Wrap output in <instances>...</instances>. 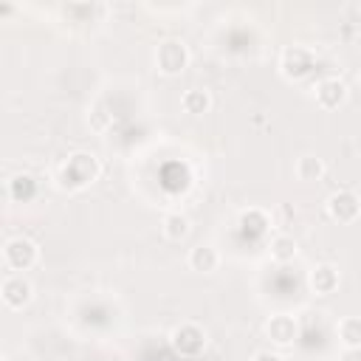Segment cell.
Segmentation results:
<instances>
[{
	"instance_id": "obj_17",
	"label": "cell",
	"mask_w": 361,
	"mask_h": 361,
	"mask_svg": "<svg viewBox=\"0 0 361 361\" xmlns=\"http://www.w3.org/2000/svg\"><path fill=\"white\" fill-rule=\"evenodd\" d=\"M8 192L14 200H28L37 195V180L31 175H17L11 183H8Z\"/></svg>"
},
{
	"instance_id": "obj_6",
	"label": "cell",
	"mask_w": 361,
	"mask_h": 361,
	"mask_svg": "<svg viewBox=\"0 0 361 361\" xmlns=\"http://www.w3.org/2000/svg\"><path fill=\"white\" fill-rule=\"evenodd\" d=\"M327 214L336 220V223H353L358 220L361 214V197L350 189H338L327 197Z\"/></svg>"
},
{
	"instance_id": "obj_15",
	"label": "cell",
	"mask_w": 361,
	"mask_h": 361,
	"mask_svg": "<svg viewBox=\"0 0 361 361\" xmlns=\"http://www.w3.org/2000/svg\"><path fill=\"white\" fill-rule=\"evenodd\" d=\"M299 180H322L324 178V161L319 155H302L293 166Z\"/></svg>"
},
{
	"instance_id": "obj_10",
	"label": "cell",
	"mask_w": 361,
	"mask_h": 361,
	"mask_svg": "<svg viewBox=\"0 0 361 361\" xmlns=\"http://www.w3.org/2000/svg\"><path fill=\"white\" fill-rule=\"evenodd\" d=\"M296 319L293 316H288V313H276V316H271L268 319V324H265V333H268V338L274 341V344H290L293 338H296Z\"/></svg>"
},
{
	"instance_id": "obj_11",
	"label": "cell",
	"mask_w": 361,
	"mask_h": 361,
	"mask_svg": "<svg viewBox=\"0 0 361 361\" xmlns=\"http://www.w3.org/2000/svg\"><path fill=\"white\" fill-rule=\"evenodd\" d=\"M217 265H220V254L214 245H195L189 251V268L192 271L212 274V271H217Z\"/></svg>"
},
{
	"instance_id": "obj_8",
	"label": "cell",
	"mask_w": 361,
	"mask_h": 361,
	"mask_svg": "<svg viewBox=\"0 0 361 361\" xmlns=\"http://www.w3.org/2000/svg\"><path fill=\"white\" fill-rule=\"evenodd\" d=\"M344 99H347V85L341 79L330 76V79H322L316 85V102H319V107L336 110L338 104H344Z\"/></svg>"
},
{
	"instance_id": "obj_18",
	"label": "cell",
	"mask_w": 361,
	"mask_h": 361,
	"mask_svg": "<svg viewBox=\"0 0 361 361\" xmlns=\"http://www.w3.org/2000/svg\"><path fill=\"white\" fill-rule=\"evenodd\" d=\"M251 361H282V355L279 353H271V350H259V353H254Z\"/></svg>"
},
{
	"instance_id": "obj_13",
	"label": "cell",
	"mask_w": 361,
	"mask_h": 361,
	"mask_svg": "<svg viewBox=\"0 0 361 361\" xmlns=\"http://www.w3.org/2000/svg\"><path fill=\"white\" fill-rule=\"evenodd\" d=\"M164 234H166V240H172V243H180V240H186L189 237V231H192V226H189V217L186 214H180V212H169L166 217H164Z\"/></svg>"
},
{
	"instance_id": "obj_16",
	"label": "cell",
	"mask_w": 361,
	"mask_h": 361,
	"mask_svg": "<svg viewBox=\"0 0 361 361\" xmlns=\"http://www.w3.org/2000/svg\"><path fill=\"white\" fill-rule=\"evenodd\" d=\"M268 251H271V257H274L276 262H290V259L296 257L299 245H296V240H293L290 234H276V237H271Z\"/></svg>"
},
{
	"instance_id": "obj_4",
	"label": "cell",
	"mask_w": 361,
	"mask_h": 361,
	"mask_svg": "<svg viewBox=\"0 0 361 361\" xmlns=\"http://www.w3.org/2000/svg\"><path fill=\"white\" fill-rule=\"evenodd\" d=\"M313 68H316V56H313L307 48H302V45H290V48H285V51H282L279 71H282V76H285V79L299 82V79H305Z\"/></svg>"
},
{
	"instance_id": "obj_14",
	"label": "cell",
	"mask_w": 361,
	"mask_h": 361,
	"mask_svg": "<svg viewBox=\"0 0 361 361\" xmlns=\"http://www.w3.org/2000/svg\"><path fill=\"white\" fill-rule=\"evenodd\" d=\"M180 107H183L186 113H192V116H200V113H206V110L212 107V96H209V90H203V87H192V90H186V93L180 96Z\"/></svg>"
},
{
	"instance_id": "obj_19",
	"label": "cell",
	"mask_w": 361,
	"mask_h": 361,
	"mask_svg": "<svg viewBox=\"0 0 361 361\" xmlns=\"http://www.w3.org/2000/svg\"><path fill=\"white\" fill-rule=\"evenodd\" d=\"M358 85H361V73H358Z\"/></svg>"
},
{
	"instance_id": "obj_1",
	"label": "cell",
	"mask_w": 361,
	"mask_h": 361,
	"mask_svg": "<svg viewBox=\"0 0 361 361\" xmlns=\"http://www.w3.org/2000/svg\"><path fill=\"white\" fill-rule=\"evenodd\" d=\"M99 178V161L90 152H76L71 155L62 169H59V186L62 189H85Z\"/></svg>"
},
{
	"instance_id": "obj_9",
	"label": "cell",
	"mask_w": 361,
	"mask_h": 361,
	"mask_svg": "<svg viewBox=\"0 0 361 361\" xmlns=\"http://www.w3.org/2000/svg\"><path fill=\"white\" fill-rule=\"evenodd\" d=\"M307 282H310V290H313L316 296H330V293L338 288V268L330 265V262H322V265H316V268L310 271Z\"/></svg>"
},
{
	"instance_id": "obj_3",
	"label": "cell",
	"mask_w": 361,
	"mask_h": 361,
	"mask_svg": "<svg viewBox=\"0 0 361 361\" xmlns=\"http://www.w3.org/2000/svg\"><path fill=\"white\" fill-rule=\"evenodd\" d=\"M39 259V248L28 240V237H11L3 245V262L11 274H23L28 268H34Z\"/></svg>"
},
{
	"instance_id": "obj_5",
	"label": "cell",
	"mask_w": 361,
	"mask_h": 361,
	"mask_svg": "<svg viewBox=\"0 0 361 361\" xmlns=\"http://www.w3.org/2000/svg\"><path fill=\"white\" fill-rule=\"evenodd\" d=\"M169 344L180 353V355H197L203 347H206V330L186 322V324H178L172 333H169Z\"/></svg>"
},
{
	"instance_id": "obj_2",
	"label": "cell",
	"mask_w": 361,
	"mask_h": 361,
	"mask_svg": "<svg viewBox=\"0 0 361 361\" xmlns=\"http://www.w3.org/2000/svg\"><path fill=\"white\" fill-rule=\"evenodd\" d=\"M186 65H189V48H186L183 39L169 37V39H161L158 42V48H155V68L161 73L178 76V73L186 71Z\"/></svg>"
},
{
	"instance_id": "obj_7",
	"label": "cell",
	"mask_w": 361,
	"mask_h": 361,
	"mask_svg": "<svg viewBox=\"0 0 361 361\" xmlns=\"http://www.w3.org/2000/svg\"><path fill=\"white\" fill-rule=\"evenodd\" d=\"M0 293H3L6 307L20 310V307H25V305L31 302L34 288H31V282H28L23 274H8V276L3 279V285H0Z\"/></svg>"
},
{
	"instance_id": "obj_12",
	"label": "cell",
	"mask_w": 361,
	"mask_h": 361,
	"mask_svg": "<svg viewBox=\"0 0 361 361\" xmlns=\"http://www.w3.org/2000/svg\"><path fill=\"white\" fill-rule=\"evenodd\" d=\"M336 336L344 347L355 350L361 347V316H344L338 324H336Z\"/></svg>"
}]
</instances>
